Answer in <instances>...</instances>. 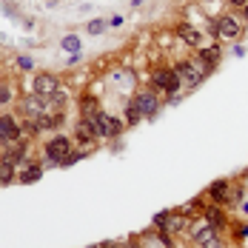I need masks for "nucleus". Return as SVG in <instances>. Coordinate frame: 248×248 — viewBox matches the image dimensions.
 I'll return each instance as SVG.
<instances>
[{
	"mask_svg": "<svg viewBox=\"0 0 248 248\" xmlns=\"http://www.w3.org/2000/svg\"><path fill=\"white\" fill-rule=\"evenodd\" d=\"M69 154H72V143H69V137H51L49 143H46V157L54 160L57 166H60Z\"/></svg>",
	"mask_w": 248,
	"mask_h": 248,
	"instance_id": "f257e3e1",
	"label": "nucleus"
},
{
	"mask_svg": "<svg viewBox=\"0 0 248 248\" xmlns=\"http://www.w3.org/2000/svg\"><path fill=\"white\" fill-rule=\"evenodd\" d=\"M154 83H157V89H163V92H169V94H177V92H180V75H177L174 69H160V72H154Z\"/></svg>",
	"mask_w": 248,
	"mask_h": 248,
	"instance_id": "f03ea898",
	"label": "nucleus"
},
{
	"mask_svg": "<svg viewBox=\"0 0 248 248\" xmlns=\"http://www.w3.org/2000/svg\"><path fill=\"white\" fill-rule=\"evenodd\" d=\"M131 103L137 106V111H140L143 117H154V114H157V108H160V100H157L154 92H140Z\"/></svg>",
	"mask_w": 248,
	"mask_h": 248,
	"instance_id": "7ed1b4c3",
	"label": "nucleus"
},
{
	"mask_svg": "<svg viewBox=\"0 0 248 248\" xmlns=\"http://www.w3.org/2000/svg\"><path fill=\"white\" fill-rule=\"evenodd\" d=\"M60 86H57V77L54 75H37L34 77V94L37 97H43L46 103H49V97L57 92Z\"/></svg>",
	"mask_w": 248,
	"mask_h": 248,
	"instance_id": "20e7f679",
	"label": "nucleus"
},
{
	"mask_svg": "<svg viewBox=\"0 0 248 248\" xmlns=\"http://www.w3.org/2000/svg\"><path fill=\"white\" fill-rule=\"evenodd\" d=\"M94 120H97V128H100V137H114V134H120V120H114V117H108L106 111H97L94 114Z\"/></svg>",
	"mask_w": 248,
	"mask_h": 248,
	"instance_id": "39448f33",
	"label": "nucleus"
},
{
	"mask_svg": "<svg viewBox=\"0 0 248 248\" xmlns=\"http://www.w3.org/2000/svg\"><path fill=\"white\" fill-rule=\"evenodd\" d=\"M94 137H100L97 120H94V117H83V120L77 123V140H80V143H92Z\"/></svg>",
	"mask_w": 248,
	"mask_h": 248,
	"instance_id": "423d86ee",
	"label": "nucleus"
},
{
	"mask_svg": "<svg viewBox=\"0 0 248 248\" xmlns=\"http://www.w3.org/2000/svg\"><path fill=\"white\" fill-rule=\"evenodd\" d=\"M0 140H3V143H15V140H20V125L15 123V117H9V114L0 117Z\"/></svg>",
	"mask_w": 248,
	"mask_h": 248,
	"instance_id": "0eeeda50",
	"label": "nucleus"
},
{
	"mask_svg": "<svg viewBox=\"0 0 248 248\" xmlns=\"http://www.w3.org/2000/svg\"><path fill=\"white\" fill-rule=\"evenodd\" d=\"M194 243H197L200 248H223L220 237H217V231H214L211 225H202V231L194 234Z\"/></svg>",
	"mask_w": 248,
	"mask_h": 248,
	"instance_id": "6e6552de",
	"label": "nucleus"
},
{
	"mask_svg": "<svg viewBox=\"0 0 248 248\" xmlns=\"http://www.w3.org/2000/svg\"><path fill=\"white\" fill-rule=\"evenodd\" d=\"M174 72H177V75L183 77V80H186V83H188V86H197L200 80H202V77H205V72H202V69H197V66H194V63H180V66H177V69H174Z\"/></svg>",
	"mask_w": 248,
	"mask_h": 248,
	"instance_id": "1a4fd4ad",
	"label": "nucleus"
},
{
	"mask_svg": "<svg viewBox=\"0 0 248 248\" xmlns=\"http://www.w3.org/2000/svg\"><path fill=\"white\" fill-rule=\"evenodd\" d=\"M217 31H220L223 37H228V40H234V37H240L243 26L237 23L234 17H220V20H217Z\"/></svg>",
	"mask_w": 248,
	"mask_h": 248,
	"instance_id": "9d476101",
	"label": "nucleus"
},
{
	"mask_svg": "<svg viewBox=\"0 0 248 248\" xmlns=\"http://www.w3.org/2000/svg\"><path fill=\"white\" fill-rule=\"evenodd\" d=\"M208 194H211V200H214L217 205H228V200H231V194H228V180H217Z\"/></svg>",
	"mask_w": 248,
	"mask_h": 248,
	"instance_id": "9b49d317",
	"label": "nucleus"
},
{
	"mask_svg": "<svg viewBox=\"0 0 248 248\" xmlns=\"http://www.w3.org/2000/svg\"><path fill=\"white\" fill-rule=\"evenodd\" d=\"M205 220H208V225L217 231V228H223L225 225V214H223V205H211L208 211H205Z\"/></svg>",
	"mask_w": 248,
	"mask_h": 248,
	"instance_id": "f8f14e48",
	"label": "nucleus"
},
{
	"mask_svg": "<svg viewBox=\"0 0 248 248\" xmlns=\"http://www.w3.org/2000/svg\"><path fill=\"white\" fill-rule=\"evenodd\" d=\"M200 57H202V72L208 75L214 69V63L220 60V49H214V46L211 49H200Z\"/></svg>",
	"mask_w": 248,
	"mask_h": 248,
	"instance_id": "ddd939ff",
	"label": "nucleus"
},
{
	"mask_svg": "<svg viewBox=\"0 0 248 248\" xmlns=\"http://www.w3.org/2000/svg\"><path fill=\"white\" fill-rule=\"evenodd\" d=\"M23 151H26V143L15 140V143H12V149H9V154H6L3 160H6V163H12V166H17V163L23 160Z\"/></svg>",
	"mask_w": 248,
	"mask_h": 248,
	"instance_id": "4468645a",
	"label": "nucleus"
},
{
	"mask_svg": "<svg viewBox=\"0 0 248 248\" xmlns=\"http://www.w3.org/2000/svg\"><path fill=\"white\" fill-rule=\"evenodd\" d=\"M9 183H15V166L0 157V186H9Z\"/></svg>",
	"mask_w": 248,
	"mask_h": 248,
	"instance_id": "2eb2a0df",
	"label": "nucleus"
},
{
	"mask_svg": "<svg viewBox=\"0 0 248 248\" xmlns=\"http://www.w3.org/2000/svg\"><path fill=\"white\" fill-rule=\"evenodd\" d=\"M177 31H180V37H183V40H188L191 46H197V43H200V34L188 23H180V26H177Z\"/></svg>",
	"mask_w": 248,
	"mask_h": 248,
	"instance_id": "dca6fc26",
	"label": "nucleus"
},
{
	"mask_svg": "<svg viewBox=\"0 0 248 248\" xmlns=\"http://www.w3.org/2000/svg\"><path fill=\"white\" fill-rule=\"evenodd\" d=\"M80 108H83V117H94L100 108H97V100L94 97H83L80 100Z\"/></svg>",
	"mask_w": 248,
	"mask_h": 248,
	"instance_id": "f3484780",
	"label": "nucleus"
},
{
	"mask_svg": "<svg viewBox=\"0 0 248 248\" xmlns=\"http://www.w3.org/2000/svg\"><path fill=\"white\" fill-rule=\"evenodd\" d=\"M40 174H43L40 166H29V169L20 174V183H34V180H40Z\"/></svg>",
	"mask_w": 248,
	"mask_h": 248,
	"instance_id": "a211bd4d",
	"label": "nucleus"
},
{
	"mask_svg": "<svg viewBox=\"0 0 248 248\" xmlns=\"http://www.w3.org/2000/svg\"><path fill=\"white\" fill-rule=\"evenodd\" d=\"M188 228V217H169L166 231H186Z\"/></svg>",
	"mask_w": 248,
	"mask_h": 248,
	"instance_id": "6ab92c4d",
	"label": "nucleus"
},
{
	"mask_svg": "<svg viewBox=\"0 0 248 248\" xmlns=\"http://www.w3.org/2000/svg\"><path fill=\"white\" fill-rule=\"evenodd\" d=\"M106 26H108V20H89V23H86V29H89V34H103V31H106Z\"/></svg>",
	"mask_w": 248,
	"mask_h": 248,
	"instance_id": "aec40b11",
	"label": "nucleus"
},
{
	"mask_svg": "<svg viewBox=\"0 0 248 248\" xmlns=\"http://www.w3.org/2000/svg\"><path fill=\"white\" fill-rule=\"evenodd\" d=\"M140 117H143V114L137 111V106H134V103H128V108H125V123L134 125V123H140Z\"/></svg>",
	"mask_w": 248,
	"mask_h": 248,
	"instance_id": "412c9836",
	"label": "nucleus"
},
{
	"mask_svg": "<svg viewBox=\"0 0 248 248\" xmlns=\"http://www.w3.org/2000/svg\"><path fill=\"white\" fill-rule=\"evenodd\" d=\"M60 46H63L66 51H75V54H77V49H80V37H77V34H69V37H63V43H60Z\"/></svg>",
	"mask_w": 248,
	"mask_h": 248,
	"instance_id": "4be33fe9",
	"label": "nucleus"
},
{
	"mask_svg": "<svg viewBox=\"0 0 248 248\" xmlns=\"http://www.w3.org/2000/svg\"><path fill=\"white\" fill-rule=\"evenodd\" d=\"M51 103H54V106H57V108H63V106H66V94H63V92H60V89H57V92H54V94H51Z\"/></svg>",
	"mask_w": 248,
	"mask_h": 248,
	"instance_id": "5701e85b",
	"label": "nucleus"
},
{
	"mask_svg": "<svg viewBox=\"0 0 248 248\" xmlns=\"http://www.w3.org/2000/svg\"><path fill=\"white\" fill-rule=\"evenodd\" d=\"M169 217H171L169 211H163V214H157V217H154V225H160V228H166V225H169Z\"/></svg>",
	"mask_w": 248,
	"mask_h": 248,
	"instance_id": "b1692460",
	"label": "nucleus"
},
{
	"mask_svg": "<svg viewBox=\"0 0 248 248\" xmlns=\"http://www.w3.org/2000/svg\"><path fill=\"white\" fill-rule=\"evenodd\" d=\"M77 160H83V154H69V157H66V160H63L60 166H63V169H66V166H75Z\"/></svg>",
	"mask_w": 248,
	"mask_h": 248,
	"instance_id": "393cba45",
	"label": "nucleus"
},
{
	"mask_svg": "<svg viewBox=\"0 0 248 248\" xmlns=\"http://www.w3.org/2000/svg\"><path fill=\"white\" fill-rule=\"evenodd\" d=\"M9 100H12V92H9V89H3V86H0V106H3V103H9Z\"/></svg>",
	"mask_w": 248,
	"mask_h": 248,
	"instance_id": "a878e982",
	"label": "nucleus"
},
{
	"mask_svg": "<svg viewBox=\"0 0 248 248\" xmlns=\"http://www.w3.org/2000/svg\"><path fill=\"white\" fill-rule=\"evenodd\" d=\"M17 66H20L23 72H29V69H31V60H29V57H20V60H17Z\"/></svg>",
	"mask_w": 248,
	"mask_h": 248,
	"instance_id": "bb28decb",
	"label": "nucleus"
},
{
	"mask_svg": "<svg viewBox=\"0 0 248 248\" xmlns=\"http://www.w3.org/2000/svg\"><path fill=\"white\" fill-rule=\"evenodd\" d=\"M237 234H240V237H248V223L240 225V228H237Z\"/></svg>",
	"mask_w": 248,
	"mask_h": 248,
	"instance_id": "cd10ccee",
	"label": "nucleus"
},
{
	"mask_svg": "<svg viewBox=\"0 0 248 248\" xmlns=\"http://www.w3.org/2000/svg\"><path fill=\"white\" fill-rule=\"evenodd\" d=\"M234 6H248V0H231Z\"/></svg>",
	"mask_w": 248,
	"mask_h": 248,
	"instance_id": "c85d7f7f",
	"label": "nucleus"
},
{
	"mask_svg": "<svg viewBox=\"0 0 248 248\" xmlns=\"http://www.w3.org/2000/svg\"><path fill=\"white\" fill-rule=\"evenodd\" d=\"M243 211H246V214H248V202H243Z\"/></svg>",
	"mask_w": 248,
	"mask_h": 248,
	"instance_id": "c756f323",
	"label": "nucleus"
},
{
	"mask_svg": "<svg viewBox=\"0 0 248 248\" xmlns=\"http://www.w3.org/2000/svg\"><path fill=\"white\" fill-rule=\"evenodd\" d=\"M100 248H114V246H108V243H103V246H100Z\"/></svg>",
	"mask_w": 248,
	"mask_h": 248,
	"instance_id": "7c9ffc66",
	"label": "nucleus"
},
{
	"mask_svg": "<svg viewBox=\"0 0 248 248\" xmlns=\"http://www.w3.org/2000/svg\"><path fill=\"white\" fill-rule=\"evenodd\" d=\"M243 9H246V20H248V6H243Z\"/></svg>",
	"mask_w": 248,
	"mask_h": 248,
	"instance_id": "2f4dec72",
	"label": "nucleus"
},
{
	"mask_svg": "<svg viewBox=\"0 0 248 248\" xmlns=\"http://www.w3.org/2000/svg\"><path fill=\"white\" fill-rule=\"evenodd\" d=\"M123 248H137V246H123Z\"/></svg>",
	"mask_w": 248,
	"mask_h": 248,
	"instance_id": "473e14b6",
	"label": "nucleus"
},
{
	"mask_svg": "<svg viewBox=\"0 0 248 248\" xmlns=\"http://www.w3.org/2000/svg\"><path fill=\"white\" fill-rule=\"evenodd\" d=\"M92 248H100V246H92Z\"/></svg>",
	"mask_w": 248,
	"mask_h": 248,
	"instance_id": "72a5a7b5",
	"label": "nucleus"
}]
</instances>
